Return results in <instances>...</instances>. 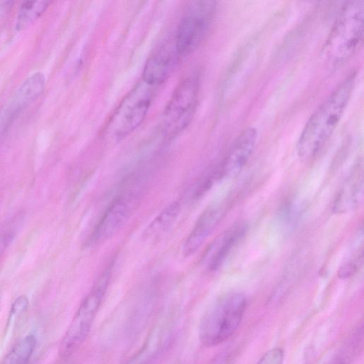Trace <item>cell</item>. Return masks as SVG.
Segmentation results:
<instances>
[{
	"mask_svg": "<svg viewBox=\"0 0 364 364\" xmlns=\"http://www.w3.org/2000/svg\"><path fill=\"white\" fill-rule=\"evenodd\" d=\"M36 338L30 334L15 343L3 364H28L35 349Z\"/></svg>",
	"mask_w": 364,
	"mask_h": 364,
	"instance_id": "cell-18",
	"label": "cell"
},
{
	"mask_svg": "<svg viewBox=\"0 0 364 364\" xmlns=\"http://www.w3.org/2000/svg\"><path fill=\"white\" fill-rule=\"evenodd\" d=\"M49 1H26L18 9L15 28L17 31L26 29L47 9Z\"/></svg>",
	"mask_w": 364,
	"mask_h": 364,
	"instance_id": "cell-17",
	"label": "cell"
},
{
	"mask_svg": "<svg viewBox=\"0 0 364 364\" xmlns=\"http://www.w3.org/2000/svg\"><path fill=\"white\" fill-rule=\"evenodd\" d=\"M284 350L281 348H274L266 352L256 364H282Z\"/></svg>",
	"mask_w": 364,
	"mask_h": 364,
	"instance_id": "cell-21",
	"label": "cell"
},
{
	"mask_svg": "<svg viewBox=\"0 0 364 364\" xmlns=\"http://www.w3.org/2000/svg\"><path fill=\"white\" fill-rule=\"evenodd\" d=\"M247 230V225L238 223L215 238L207 249L203 257V262L210 272H216L220 269L234 247L245 235Z\"/></svg>",
	"mask_w": 364,
	"mask_h": 364,
	"instance_id": "cell-13",
	"label": "cell"
},
{
	"mask_svg": "<svg viewBox=\"0 0 364 364\" xmlns=\"http://www.w3.org/2000/svg\"><path fill=\"white\" fill-rule=\"evenodd\" d=\"M363 197V169L361 161L352 168L333 205L336 213H346L358 207Z\"/></svg>",
	"mask_w": 364,
	"mask_h": 364,
	"instance_id": "cell-14",
	"label": "cell"
},
{
	"mask_svg": "<svg viewBox=\"0 0 364 364\" xmlns=\"http://www.w3.org/2000/svg\"><path fill=\"white\" fill-rule=\"evenodd\" d=\"M179 58L173 41L162 43L146 60L142 80L154 87L161 85L171 74Z\"/></svg>",
	"mask_w": 364,
	"mask_h": 364,
	"instance_id": "cell-11",
	"label": "cell"
},
{
	"mask_svg": "<svg viewBox=\"0 0 364 364\" xmlns=\"http://www.w3.org/2000/svg\"><path fill=\"white\" fill-rule=\"evenodd\" d=\"M112 270V263L102 272L80 304L60 343L59 354L61 357L70 356L86 339L107 289Z\"/></svg>",
	"mask_w": 364,
	"mask_h": 364,
	"instance_id": "cell-4",
	"label": "cell"
},
{
	"mask_svg": "<svg viewBox=\"0 0 364 364\" xmlns=\"http://www.w3.org/2000/svg\"><path fill=\"white\" fill-rule=\"evenodd\" d=\"M258 134L253 127L245 128L236 138L224 159L219 163L222 178L238 175L255 149Z\"/></svg>",
	"mask_w": 364,
	"mask_h": 364,
	"instance_id": "cell-10",
	"label": "cell"
},
{
	"mask_svg": "<svg viewBox=\"0 0 364 364\" xmlns=\"http://www.w3.org/2000/svg\"><path fill=\"white\" fill-rule=\"evenodd\" d=\"M216 11L213 1H193L188 6L173 38L180 57L187 56L201 44L213 23Z\"/></svg>",
	"mask_w": 364,
	"mask_h": 364,
	"instance_id": "cell-5",
	"label": "cell"
},
{
	"mask_svg": "<svg viewBox=\"0 0 364 364\" xmlns=\"http://www.w3.org/2000/svg\"><path fill=\"white\" fill-rule=\"evenodd\" d=\"M211 364H231L230 358L226 354L220 355Z\"/></svg>",
	"mask_w": 364,
	"mask_h": 364,
	"instance_id": "cell-23",
	"label": "cell"
},
{
	"mask_svg": "<svg viewBox=\"0 0 364 364\" xmlns=\"http://www.w3.org/2000/svg\"><path fill=\"white\" fill-rule=\"evenodd\" d=\"M46 87V77L42 73L38 72L26 78L4 109L0 122L4 129L11 124L28 106L37 100Z\"/></svg>",
	"mask_w": 364,
	"mask_h": 364,
	"instance_id": "cell-9",
	"label": "cell"
},
{
	"mask_svg": "<svg viewBox=\"0 0 364 364\" xmlns=\"http://www.w3.org/2000/svg\"><path fill=\"white\" fill-rule=\"evenodd\" d=\"M356 73H350L314 110L299 136L296 151L304 161L318 156L329 141L349 103Z\"/></svg>",
	"mask_w": 364,
	"mask_h": 364,
	"instance_id": "cell-1",
	"label": "cell"
},
{
	"mask_svg": "<svg viewBox=\"0 0 364 364\" xmlns=\"http://www.w3.org/2000/svg\"><path fill=\"white\" fill-rule=\"evenodd\" d=\"M199 87L198 77L191 75L182 80L173 90L162 116V132L167 138L180 134L191 122L197 107Z\"/></svg>",
	"mask_w": 364,
	"mask_h": 364,
	"instance_id": "cell-6",
	"label": "cell"
},
{
	"mask_svg": "<svg viewBox=\"0 0 364 364\" xmlns=\"http://www.w3.org/2000/svg\"><path fill=\"white\" fill-rule=\"evenodd\" d=\"M247 306L245 296L228 293L219 298L204 314L199 328V338L206 347L220 344L237 329Z\"/></svg>",
	"mask_w": 364,
	"mask_h": 364,
	"instance_id": "cell-3",
	"label": "cell"
},
{
	"mask_svg": "<svg viewBox=\"0 0 364 364\" xmlns=\"http://www.w3.org/2000/svg\"><path fill=\"white\" fill-rule=\"evenodd\" d=\"M29 308V301L24 295L17 297L13 302L9 314L4 334V342L12 341L24 322Z\"/></svg>",
	"mask_w": 364,
	"mask_h": 364,
	"instance_id": "cell-16",
	"label": "cell"
},
{
	"mask_svg": "<svg viewBox=\"0 0 364 364\" xmlns=\"http://www.w3.org/2000/svg\"><path fill=\"white\" fill-rule=\"evenodd\" d=\"M11 234H1L0 235V257L3 254L5 248L6 247L7 243L9 241Z\"/></svg>",
	"mask_w": 364,
	"mask_h": 364,
	"instance_id": "cell-22",
	"label": "cell"
},
{
	"mask_svg": "<svg viewBox=\"0 0 364 364\" xmlns=\"http://www.w3.org/2000/svg\"><path fill=\"white\" fill-rule=\"evenodd\" d=\"M181 210V204L174 201L168 205L147 225L143 234L145 240H156L165 234L176 221Z\"/></svg>",
	"mask_w": 364,
	"mask_h": 364,
	"instance_id": "cell-15",
	"label": "cell"
},
{
	"mask_svg": "<svg viewBox=\"0 0 364 364\" xmlns=\"http://www.w3.org/2000/svg\"><path fill=\"white\" fill-rule=\"evenodd\" d=\"M294 201H288L280 208L279 216L283 225L287 227L294 226L299 220L300 210Z\"/></svg>",
	"mask_w": 364,
	"mask_h": 364,
	"instance_id": "cell-20",
	"label": "cell"
},
{
	"mask_svg": "<svg viewBox=\"0 0 364 364\" xmlns=\"http://www.w3.org/2000/svg\"><path fill=\"white\" fill-rule=\"evenodd\" d=\"M137 190H128L107 208L90 234L87 244L95 245L114 235L127 222L138 198Z\"/></svg>",
	"mask_w": 364,
	"mask_h": 364,
	"instance_id": "cell-8",
	"label": "cell"
},
{
	"mask_svg": "<svg viewBox=\"0 0 364 364\" xmlns=\"http://www.w3.org/2000/svg\"><path fill=\"white\" fill-rule=\"evenodd\" d=\"M227 205L223 201L208 206L197 219L183 245L185 257L193 255L204 243L223 219Z\"/></svg>",
	"mask_w": 364,
	"mask_h": 364,
	"instance_id": "cell-12",
	"label": "cell"
},
{
	"mask_svg": "<svg viewBox=\"0 0 364 364\" xmlns=\"http://www.w3.org/2000/svg\"><path fill=\"white\" fill-rule=\"evenodd\" d=\"M363 260V250L353 252L350 258L341 264L338 271V276L341 279H347L353 276L359 269Z\"/></svg>",
	"mask_w": 364,
	"mask_h": 364,
	"instance_id": "cell-19",
	"label": "cell"
},
{
	"mask_svg": "<svg viewBox=\"0 0 364 364\" xmlns=\"http://www.w3.org/2000/svg\"><path fill=\"white\" fill-rule=\"evenodd\" d=\"M155 87L141 80L129 92L109 124V132L115 138L126 137L141 124L149 109Z\"/></svg>",
	"mask_w": 364,
	"mask_h": 364,
	"instance_id": "cell-7",
	"label": "cell"
},
{
	"mask_svg": "<svg viewBox=\"0 0 364 364\" xmlns=\"http://www.w3.org/2000/svg\"><path fill=\"white\" fill-rule=\"evenodd\" d=\"M364 1H346L341 8L325 44V54L333 66L349 60L363 38Z\"/></svg>",
	"mask_w": 364,
	"mask_h": 364,
	"instance_id": "cell-2",
	"label": "cell"
}]
</instances>
